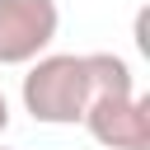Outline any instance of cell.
Here are the masks:
<instances>
[{
    "label": "cell",
    "mask_w": 150,
    "mask_h": 150,
    "mask_svg": "<svg viewBox=\"0 0 150 150\" xmlns=\"http://www.w3.org/2000/svg\"><path fill=\"white\" fill-rule=\"evenodd\" d=\"M23 112L42 127H75L84 122L89 108V75H84V56L75 52H47L28 66L23 84H19Z\"/></svg>",
    "instance_id": "cell-1"
},
{
    "label": "cell",
    "mask_w": 150,
    "mask_h": 150,
    "mask_svg": "<svg viewBox=\"0 0 150 150\" xmlns=\"http://www.w3.org/2000/svg\"><path fill=\"white\" fill-rule=\"evenodd\" d=\"M56 0H0V66H33L56 42Z\"/></svg>",
    "instance_id": "cell-2"
},
{
    "label": "cell",
    "mask_w": 150,
    "mask_h": 150,
    "mask_svg": "<svg viewBox=\"0 0 150 150\" xmlns=\"http://www.w3.org/2000/svg\"><path fill=\"white\" fill-rule=\"evenodd\" d=\"M84 127L108 150H150V98L141 89L127 98H94L84 108Z\"/></svg>",
    "instance_id": "cell-3"
},
{
    "label": "cell",
    "mask_w": 150,
    "mask_h": 150,
    "mask_svg": "<svg viewBox=\"0 0 150 150\" xmlns=\"http://www.w3.org/2000/svg\"><path fill=\"white\" fill-rule=\"evenodd\" d=\"M5 131H9V98L0 94V136H5Z\"/></svg>",
    "instance_id": "cell-4"
},
{
    "label": "cell",
    "mask_w": 150,
    "mask_h": 150,
    "mask_svg": "<svg viewBox=\"0 0 150 150\" xmlns=\"http://www.w3.org/2000/svg\"><path fill=\"white\" fill-rule=\"evenodd\" d=\"M0 150H14V145H0Z\"/></svg>",
    "instance_id": "cell-5"
}]
</instances>
